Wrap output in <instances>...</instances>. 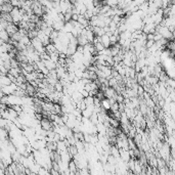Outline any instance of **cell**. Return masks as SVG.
Instances as JSON below:
<instances>
[{
    "label": "cell",
    "mask_w": 175,
    "mask_h": 175,
    "mask_svg": "<svg viewBox=\"0 0 175 175\" xmlns=\"http://www.w3.org/2000/svg\"><path fill=\"white\" fill-rule=\"evenodd\" d=\"M40 125H41L42 129L45 130V131H50L53 129V123L49 120V119H46V118H43L41 121H40Z\"/></svg>",
    "instance_id": "6da1fadb"
},
{
    "label": "cell",
    "mask_w": 175,
    "mask_h": 175,
    "mask_svg": "<svg viewBox=\"0 0 175 175\" xmlns=\"http://www.w3.org/2000/svg\"><path fill=\"white\" fill-rule=\"evenodd\" d=\"M0 39H1L2 42L9 43L10 36H9V34L6 32V30H1V33H0Z\"/></svg>",
    "instance_id": "7a4b0ae2"
},
{
    "label": "cell",
    "mask_w": 175,
    "mask_h": 175,
    "mask_svg": "<svg viewBox=\"0 0 175 175\" xmlns=\"http://www.w3.org/2000/svg\"><path fill=\"white\" fill-rule=\"evenodd\" d=\"M77 39H78V45L83 46V47H84V46H86L89 43L88 39L86 38V36H83V35H79Z\"/></svg>",
    "instance_id": "3957f363"
},
{
    "label": "cell",
    "mask_w": 175,
    "mask_h": 175,
    "mask_svg": "<svg viewBox=\"0 0 175 175\" xmlns=\"http://www.w3.org/2000/svg\"><path fill=\"white\" fill-rule=\"evenodd\" d=\"M101 43L106 48H110L111 47V40H110V36L107 34H104L103 37H101Z\"/></svg>",
    "instance_id": "277c9868"
},
{
    "label": "cell",
    "mask_w": 175,
    "mask_h": 175,
    "mask_svg": "<svg viewBox=\"0 0 175 175\" xmlns=\"http://www.w3.org/2000/svg\"><path fill=\"white\" fill-rule=\"evenodd\" d=\"M0 17H1V20H3V21L7 22V23H9V24H13V17H11L10 13H0Z\"/></svg>",
    "instance_id": "5b68a950"
},
{
    "label": "cell",
    "mask_w": 175,
    "mask_h": 175,
    "mask_svg": "<svg viewBox=\"0 0 175 175\" xmlns=\"http://www.w3.org/2000/svg\"><path fill=\"white\" fill-rule=\"evenodd\" d=\"M13 84V82L9 80L7 76H1V87L2 86H9Z\"/></svg>",
    "instance_id": "8992f818"
},
{
    "label": "cell",
    "mask_w": 175,
    "mask_h": 175,
    "mask_svg": "<svg viewBox=\"0 0 175 175\" xmlns=\"http://www.w3.org/2000/svg\"><path fill=\"white\" fill-rule=\"evenodd\" d=\"M101 108H104L106 111H111V104H110V101L108 98L101 100Z\"/></svg>",
    "instance_id": "52a82bcc"
},
{
    "label": "cell",
    "mask_w": 175,
    "mask_h": 175,
    "mask_svg": "<svg viewBox=\"0 0 175 175\" xmlns=\"http://www.w3.org/2000/svg\"><path fill=\"white\" fill-rule=\"evenodd\" d=\"M76 169H77V164L75 163L74 160H72L71 162L69 163V171L70 172H76Z\"/></svg>",
    "instance_id": "ba28073f"
},
{
    "label": "cell",
    "mask_w": 175,
    "mask_h": 175,
    "mask_svg": "<svg viewBox=\"0 0 175 175\" xmlns=\"http://www.w3.org/2000/svg\"><path fill=\"white\" fill-rule=\"evenodd\" d=\"M94 47H95L96 51H97V52H100V51H103V50L106 49V47L103 45V43H101V42H98V43H96V44H94Z\"/></svg>",
    "instance_id": "9c48e42d"
},
{
    "label": "cell",
    "mask_w": 175,
    "mask_h": 175,
    "mask_svg": "<svg viewBox=\"0 0 175 175\" xmlns=\"http://www.w3.org/2000/svg\"><path fill=\"white\" fill-rule=\"evenodd\" d=\"M54 88H55V91H57V92H62L64 91V89H65V87L63 86V84L58 81V82L55 84V86H54Z\"/></svg>",
    "instance_id": "30bf717a"
},
{
    "label": "cell",
    "mask_w": 175,
    "mask_h": 175,
    "mask_svg": "<svg viewBox=\"0 0 175 175\" xmlns=\"http://www.w3.org/2000/svg\"><path fill=\"white\" fill-rule=\"evenodd\" d=\"M155 44H156V42L155 41H147V43H145V48L151 49Z\"/></svg>",
    "instance_id": "8fae6325"
},
{
    "label": "cell",
    "mask_w": 175,
    "mask_h": 175,
    "mask_svg": "<svg viewBox=\"0 0 175 175\" xmlns=\"http://www.w3.org/2000/svg\"><path fill=\"white\" fill-rule=\"evenodd\" d=\"M79 92L82 93V95H83V97H84V98H87V97H88V96H89V92H88V91H86L85 89L82 90V91H79Z\"/></svg>",
    "instance_id": "7c38bea8"
}]
</instances>
